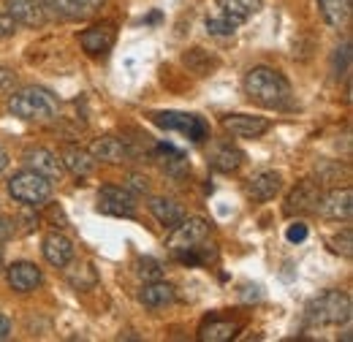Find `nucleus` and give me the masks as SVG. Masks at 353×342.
I'll list each match as a JSON object with an SVG mask.
<instances>
[{
	"mask_svg": "<svg viewBox=\"0 0 353 342\" xmlns=\"http://www.w3.org/2000/svg\"><path fill=\"white\" fill-rule=\"evenodd\" d=\"M98 212L112 217H133L136 214V196L128 188L103 185L98 190Z\"/></svg>",
	"mask_w": 353,
	"mask_h": 342,
	"instance_id": "nucleus-7",
	"label": "nucleus"
},
{
	"mask_svg": "<svg viewBox=\"0 0 353 342\" xmlns=\"http://www.w3.org/2000/svg\"><path fill=\"white\" fill-rule=\"evenodd\" d=\"M318 212L323 214V217H329V220H351V214H353V193H351V188L332 190L329 196H321Z\"/></svg>",
	"mask_w": 353,
	"mask_h": 342,
	"instance_id": "nucleus-11",
	"label": "nucleus"
},
{
	"mask_svg": "<svg viewBox=\"0 0 353 342\" xmlns=\"http://www.w3.org/2000/svg\"><path fill=\"white\" fill-rule=\"evenodd\" d=\"M139 299H141L144 307H150V310H161V307H169V304L176 299V294L169 283H163V280H152V283H147V285L141 288Z\"/></svg>",
	"mask_w": 353,
	"mask_h": 342,
	"instance_id": "nucleus-20",
	"label": "nucleus"
},
{
	"mask_svg": "<svg viewBox=\"0 0 353 342\" xmlns=\"http://www.w3.org/2000/svg\"><path fill=\"white\" fill-rule=\"evenodd\" d=\"M152 123L163 130H174V133H182L185 139L190 141H204L210 139V123L199 114H188V112H155L152 114Z\"/></svg>",
	"mask_w": 353,
	"mask_h": 342,
	"instance_id": "nucleus-6",
	"label": "nucleus"
},
{
	"mask_svg": "<svg viewBox=\"0 0 353 342\" xmlns=\"http://www.w3.org/2000/svg\"><path fill=\"white\" fill-rule=\"evenodd\" d=\"M60 161L74 177H88L95 169V158L90 155V150H82V147H65Z\"/></svg>",
	"mask_w": 353,
	"mask_h": 342,
	"instance_id": "nucleus-24",
	"label": "nucleus"
},
{
	"mask_svg": "<svg viewBox=\"0 0 353 342\" xmlns=\"http://www.w3.org/2000/svg\"><path fill=\"white\" fill-rule=\"evenodd\" d=\"M318 204H321V188L305 179L285 199V212H318Z\"/></svg>",
	"mask_w": 353,
	"mask_h": 342,
	"instance_id": "nucleus-13",
	"label": "nucleus"
},
{
	"mask_svg": "<svg viewBox=\"0 0 353 342\" xmlns=\"http://www.w3.org/2000/svg\"><path fill=\"white\" fill-rule=\"evenodd\" d=\"M261 3L264 0H218V14L239 28L242 22H248L261 11Z\"/></svg>",
	"mask_w": 353,
	"mask_h": 342,
	"instance_id": "nucleus-19",
	"label": "nucleus"
},
{
	"mask_svg": "<svg viewBox=\"0 0 353 342\" xmlns=\"http://www.w3.org/2000/svg\"><path fill=\"white\" fill-rule=\"evenodd\" d=\"M6 11L17 25H25V28H41L49 19L44 0H6Z\"/></svg>",
	"mask_w": 353,
	"mask_h": 342,
	"instance_id": "nucleus-8",
	"label": "nucleus"
},
{
	"mask_svg": "<svg viewBox=\"0 0 353 342\" xmlns=\"http://www.w3.org/2000/svg\"><path fill=\"white\" fill-rule=\"evenodd\" d=\"M106 0H44L46 8H52L63 19H88L95 11H101Z\"/></svg>",
	"mask_w": 353,
	"mask_h": 342,
	"instance_id": "nucleus-14",
	"label": "nucleus"
},
{
	"mask_svg": "<svg viewBox=\"0 0 353 342\" xmlns=\"http://www.w3.org/2000/svg\"><path fill=\"white\" fill-rule=\"evenodd\" d=\"M17 33V22L11 19L8 11H0V39H11Z\"/></svg>",
	"mask_w": 353,
	"mask_h": 342,
	"instance_id": "nucleus-31",
	"label": "nucleus"
},
{
	"mask_svg": "<svg viewBox=\"0 0 353 342\" xmlns=\"http://www.w3.org/2000/svg\"><path fill=\"white\" fill-rule=\"evenodd\" d=\"M114 39H117V30L112 22H101V25H92L88 28L82 36H79V43L88 54H106L112 46H114Z\"/></svg>",
	"mask_w": 353,
	"mask_h": 342,
	"instance_id": "nucleus-10",
	"label": "nucleus"
},
{
	"mask_svg": "<svg viewBox=\"0 0 353 342\" xmlns=\"http://www.w3.org/2000/svg\"><path fill=\"white\" fill-rule=\"evenodd\" d=\"M25 163L30 166L33 171H39V174H44L46 179H60L63 174H65V166H63V161L52 152V150H46V147H36V150H28L25 152Z\"/></svg>",
	"mask_w": 353,
	"mask_h": 342,
	"instance_id": "nucleus-16",
	"label": "nucleus"
},
{
	"mask_svg": "<svg viewBox=\"0 0 353 342\" xmlns=\"http://www.w3.org/2000/svg\"><path fill=\"white\" fill-rule=\"evenodd\" d=\"M223 128L236 139H259L272 128V123L266 117H256V114H225Z\"/></svg>",
	"mask_w": 353,
	"mask_h": 342,
	"instance_id": "nucleus-9",
	"label": "nucleus"
},
{
	"mask_svg": "<svg viewBox=\"0 0 353 342\" xmlns=\"http://www.w3.org/2000/svg\"><path fill=\"white\" fill-rule=\"evenodd\" d=\"M318 8L329 28H343L351 19V0H318Z\"/></svg>",
	"mask_w": 353,
	"mask_h": 342,
	"instance_id": "nucleus-25",
	"label": "nucleus"
},
{
	"mask_svg": "<svg viewBox=\"0 0 353 342\" xmlns=\"http://www.w3.org/2000/svg\"><path fill=\"white\" fill-rule=\"evenodd\" d=\"M8 193L14 201H19L25 207H41L52 199V182L33 169L17 171L8 179Z\"/></svg>",
	"mask_w": 353,
	"mask_h": 342,
	"instance_id": "nucleus-5",
	"label": "nucleus"
},
{
	"mask_svg": "<svg viewBox=\"0 0 353 342\" xmlns=\"http://www.w3.org/2000/svg\"><path fill=\"white\" fill-rule=\"evenodd\" d=\"M14 79H17V74H14L11 68L0 66V92H3V90H8V87L14 85Z\"/></svg>",
	"mask_w": 353,
	"mask_h": 342,
	"instance_id": "nucleus-33",
	"label": "nucleus"
},
{
	"mask_svg": "<svg viewBox=\"0 0 353 342\" xmlns=\"http://www.w3.org/2000/svg\"><path fill=\"white\" fill-rule=\"evenodd\" d=\"M245 92L250 101L261 103L266 109H288L291 106V85L288 79L269 66H256L245 77Z\"/></svg>",
	"mask_w": 353,
	"mask_h": 342,
	"instance_id": "nucleus-1",
	"label": "nucleus"
},
{
	"mask_svg": "<svg viewBox=\"0 0 353 342\" xmlns=\"http://www.w3.org/2000/svg\"><path fill=\"white\" fill-rule=\"evenodd\" d=\"M353 234H351V228H343V234H337V237H334V239H332V245H334V250H337V253H343V256H348L351 258V248H353Z\"/></svg>",
	"mask_w": 353,
	"mask_h": 342,
	"instance_id": "nucleus-29",
	"label": "nucleus"
},
{
	"mask_svg": "<svg viewBox=\"0 0 353 342\" xmlns=\"http://www.w3.org/2000/svg\"><path fill=\"white\" fill-rule=\"evenodd\" d=\"M285 239L288 242H305L307 239V225L305 223H291L288 231H285Z\"/></svg>",
	"mask_w": 353,
	"mask_h": 342,
	"instance_id": "nucleus-30",
	"label": "nucleus"
},
{
	"mask_svg": "<svg viewBox=\"0 0 353 342\" xmlns=\"http://www.w3.org/2000/svg\"><path fill=\"white\" fill-rule=\"evenodd\" d=\"M210 234H212V225L204 217H182L172 228V237L166 239V250H169V256L182 261L193 250L204 248L210 242Z\"/></svg>",
	"mask_w": 353,
	"mask_h": 342,
	"instance_id": "nucleus-4",
	"label": "nucleus"
},
{
	"mask_svg": "<svg viewBox=\"0 0 353 342\" xmlns=\"http://www.w3.org/2000/svg\"><path fill=\"white\" fill-rule=\"evenodd\" d=\"M8 285L19 294H30L41 285V269L30 261H17L8 266Z\"/></svg>",
	"mask_w": 353,
	"mask_h": 342,
	"instance_id": "nucleus-12",
	"label": "nucleus"
},
{
	"mask_svg": "<svg viewBox=\"0 0 353 342\" xmlns=\"http://www.w3.org/2000/svg\"><path fill=\"white\" fill-rule=\"evenodd\" d=\"M242 161H245V152L236 150V147H231V144L218 147L215 155H212V166L218 171H236L242 166Z\"/></svg>",
	"mask_w": 353,
	"mask_h": 342,
	"instance_id": "nucleus-26",
	"label": "nucleus"
},
{
	"mask_svg": "<svg viewBox=\"0 0 353 342\" xmlns=\"http://www.w3.org/2000/svg\"><path fill=\"white\" fill-rule=\"evenodd\" d=\"M44 258L46 263H52L54 269H63V266H68L71 261H74V245H71V239L68 237H63V234H46L44 239Z\"/></svg>",
	"mask_w": 353,
	"mask_h": 342,
	"instance_id": "nucleus-18",
	"label": "nucleus"
},
{
	"mask_svg": "<svg viewBox=\"0 0 353 342\" xmlns=\"http://www.w3.org/2000/svg\"><path fill=\"white\" fill-rule=\"evenodd\" d=\"M131 188H133V190H147V188H150V182H147V177H139V174H133V177H131Z\"/></svg>",
	"mask_w": 353,
	"mask_h": 342,
	"instance_id": "nucleus-35",
	"label": "nucleus"
},
{
	"mask_svg": "<svg viewBox=\"0 0 353 342\" xmlns=\"http://www.w3.org/2000/svg\"><path fill=\"white\" fill-rule=\"evenodd\" d=\"M242 332V321H231V318H207L199 329V340L201 342H225L234 340L236 334Z\"/></svg>",
	"mask_w": 353,
	"mask_h": 342,
	"instance_id": "nucleus-15",
	"label": "nucleus"
},
{
	"mask_svg": "<svg viewBox=\"0 0 353 342\" xmlns=\"http://www.w3.org/2000/svg\"><path fill=\"white\" fill-rule=\"evenodd\" d=\"M248 190H250V196L256 201H269V199H274L283 190V177L277 171H261V174H256L250 179V188Z\"/></svg>",
	"mask_w": 353,
	"mask_h": 342,
	"instance_id": "nucleus-21",
	"label": "nucleus"
},
{
	"mask_svg": "<svg viewBox=\"0 0 353 342\" xmlns=\"http://www.w3.org/2000/svg\"><path fill=\"white\" fill-rule=\"evenodd\" d=\"M0 272H3V258H0Z\"/></svg>",
	"mask_w": 353,
	"mask_h": 342,
	"instance_id": "nucleus-37",
	"label": "nucleus"
},
{
	"mask_svg": "<svg viewBox=\"0 0 353 342\" xmlns=\"http://www.w3.org/2000/svg\"><path fill=\"white\" fill-rule=\"evenodd\" d=\"M150 212L155 214V220L163 225V228H174L176 223L185 217V212H182V207L176 204V201H172V199H163V196H155V199H150Z\"/></svg>",
	"mask_w": 353,
	"mask_h": 342,
	"instance_id": "nucleus-23",
	"label": "nucleus"
},
{
	"mask_svg": "<svg viewBox=\"0 0 353 342\" xmlns=\"http://www.w3.org/2000/svg\"><path fill=\"white\" fill-rule=\"evenodd\" d=\"M207 30H210L212 36H231V33L236 30V25L228 22V19H223L221 14H215V17H207Z\"/></svg>",
	"mask_w": 353,
	"mask_h": 342,
	"instance_id": "nucleus-27",
	"label": "nucleus"
},
{
	"mask_svg": "<svg viewBox=\"0 0 353 342\" xmlns=\"http://www.w3.org/2000/svg\"><path fill=\"white\" fill-rule=\"evenodd\" d=\"M11 337V321L6 315H0V342H6Z\"/></svg>",
	"mask_w": 353,
	"mask_h": 342,
	"instance_id": "nucleus-34",
	"label": "nucleus"
},
{
	"mask_svg": "<svg viewBox=\"0 0 353 342\" xmlns=\"http://www.w3.org/2000/svg\"><path fill=\"white\" fill-rule=\"evenodd\" d=\"M6 166H8V155H6V150L0 147V174L6 171Z\"/></svg>",
	"mask_w": 353,
	"mask_h": 342,
	"instance_id": "nucleus-36",
	"label": "nucleus"
},
{
	"mask_svg": "<svg viewBox=\"0 0 353 342\" xmlns=\"http://www.w3.org/2000/svg\"><path fill=\"white\" fill-rule=\"evenodd\" d=\"M139 277L161 280V263L155 258H139Z\"/></svg>",
	"mask_w": 353,
	"mask_h": 342,
	"instance_id": "nucleus-28",
	"label": "nucleus"
},
{
	"mask_svg": "<svg viewBox=\"0 0 353 342\" xmlns=\"http://www.w3.org/2000/svg\"><path fill=\"white\" fill-rule=\"evenodd\" d=\"M351 296L343 291H323L307 304L305 318L310 326H345L351 321Z\"/></svg>",
	"mask_w": 353,
	"mask_h": 342,
	"instance_id": "nucleus-3",
	"label": "nucleus"
},
{
	"mask_svg": "<svg viewBox=\"0 0 353 342\" xmlns=\"http://www.w3.org/2000/svg\"><path fill=\"white\" fill-rule=\"evenodd\" d=\"M155 161H158L161 169L166 174H172V177H182L188 171V158H185V152L176 150L174 144H158L155 147Z\"/></svg>",
	"mask_w": 353,
	"mask_h": 342,
	"instance_id": "nucleus-22",
	"label": "nucleus"
},
{
	"mask_svg": "<svg viewBox=\"0 0 353 342\" xmlns=\"http://www.w3.org/2000/svg\"><path fill=\"white\" fill-rule=\"evenodd\" d=\"M11 234H14V223H11V217H3V214H0V245L8 242Z\"/></svg>",
	"mask_w": 353,
	"mask_h": 342,
	"instance_id": "nucleus-32",
	"label": "nucleus"
},
{
	"mask_svg": "<svg viewBox=\"0 0 353 342\" xmlns=\"http://www.w3.org/2000/svg\"><path fill=\"white\" fill-rule=\"evenodd\" d=\"M8 112L28 123H46L57 117L60 103L44 87H22L8 98Z\"/></svg>",
	"mask_w": 353,
	"mask_h": 342,
	"instance_id": "nucleus-2",
	"label": "nucleus"
},
{
	"mask_svg": "<svg viewBox=\"0 0 353 342\" xmlns=\"http://www.w3.org/2000/svg\"><path fill=\"white\" fill-rule=\"evenodd\" d=\"M90 155H92L95 161H103V163H125V161L131 158V147H128L123 139L106 136V139H95V141H92Z\"/></svg>",
	"mask_w": 353,
	"mask_h": 342,
	"instance_id": "nucleus-17",
	"label": "nucleus"
}]
</instances>
